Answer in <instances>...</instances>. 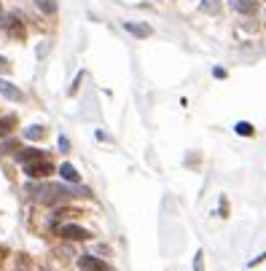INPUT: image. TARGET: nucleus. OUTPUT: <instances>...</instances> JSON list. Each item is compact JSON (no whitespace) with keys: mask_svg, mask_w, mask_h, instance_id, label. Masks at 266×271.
Masks as SVG:
<instances>
[{"mask_svg":"<svg viewBox=\"0 0 266 271\" xmlns=\"http://www.w3.org/2000/svg\"><path fill=\"white\" fill-rule=\"evenodd\" d=\"M25 172L38 180V177H49L54 172V167H51V161H46V159H35V161H27L25 164Z\"/></svg>","mask_w":266,"mask_h":271,"instance_id":"f257e3e1","label":"nucleus"},{"mask_svg":"<svg viewBox=\"0 0 266 271\" xmlns=\"http://www.w3.org/2000/svg\"><path fill=\"white\" fill-rule=\"evenodd\" d=\"M25 134H27V140H41V137L46 134V129H43V126H38V123H35V126H30V129L25 131Z\"/></svg>","mask_w":266,"mask_h":271,"instance_id":"f8f14e48","label":"nucleus"},{"mask_svg":"<svg viewBox=\"0 0 266 271\" xmlns=\"http://www.w3.org/2000/svg\"><path fill=\"white\" fill-rule=\"evenodd\" d=\"M41 156H43V153L38 151V148H27L25 153H19V161H22V164H27V161H35V159H41Z\"/></svg>","mask_w":266,"mask_h":271,"instance_id":"9d476101","label":"nucleus"},{"mask_svg":"<svg viewBox=\"0 0 266 271\" xmlns=\"http://www.w3.org/2000/svg\"><path fill=\"white\" fill-rule=\"evenodd\" d=\"M9 70H11V62L6 57H0V73H9Z\"/></svg>","mask_w":266,"mask_h":271,"instance_id":"2eb2a0df","label":"nucleus"},{"mask_svg":"<svg viewBox=\"0 0 266 271\" xmlns=\"http://www.w3.org/2000/svg\"><path fill=\"white\" fill-rule=\"evenodd\" d=\"M213 75H215V78H226V70H221V67H218V70H213Z\"/></svg>","mask_w":266,"mask_h":271,"instance_id":"a211bd4d","label":"nucleus"},{"mask_svg":"<svg viewBox=\"0 0 266 271\" xmlns=\"http://www.w3.org/2000/svg\"><path fill=\"white\" fill-rule=\"evenodd\" d=\"M59 236L62 239H70V242H86V239H92V234L86 228H81V226H59Z\"/></svg>","mask_w":266,"mask_h":271,"instance_id":"f03ea898","label":"nucleus"},{"mask_svg":"<svg viewBox=\"0 0 266 271\" xmlns=\"http://www.w3.org/2000/svg\"><path fill=\"white\" fill-rule=\"evenodd\" d=\"M59 175L65 177V180H70V183H78L81 177H78V172H75V167L73 164H62L59 167Z\"/></svg>","mask_w":266,"mask_h":271,"instance_id":"423d86ee","label":"nucleus"},{"mask_svg":"<svg viewBox=\"0 0 266 271\" xmlns=\"http://www.w3.org/2000/svg\"><path fill=\"white\" fill-rule=\"evenodd\" d=\"M234 131H237V134H242V137H253V134H255L253 123H247V121H239L237 126H234Z\"/></svg>","mask_w":266,"mask_h":271,"instance_id":"0eeeda50","label":"nucleus"},{"mask_svg":"<svg viewBox=\"0 0 266 271\" xmlns=\"http://www.w3.org/2000/svg\"><path fill=\"white\" fill-rule=\"evenodd\" d=\"M194 268L202 271V252H197V263H194Z\"/></svg>","mask_w":266,"mask_h":271,"instance_id":"dca6fc26","label":"nucleus"},{"mask_svg":"<svg viewBox=\"0 0 266 271\" xmlns=\"http://www.w3.org/2000/svg\"><path fill=\"white\" fill-rule=\"evenodd\" d=\"M6 27H9V33L14 38H25V27H22L17 19H9V22H6Z\"/></svg>","mask_w":266,"mask_h":271,"instance_id":"6e6552de","label":"nucleus"},{"mask_svg":"<svg viewBox=\"0 0 266 271\" xmlns=\"http://www.w3.org/2000/svg\"><path fill=\"white\" fill-rule=\"evenodd\" d=\"M237 9H239V11H245V14H253V11H255V3H253V0H239Z\"/></svg>","mask_w":266,"mask_h":271,"instance_id":"ddd939ff","label":"nucleus"},{"mask_svg":"<svg viewBox=\"0 0 266 271\" xmlns=\"http://www.w3.org/2000/svg\"><path fill=\"white\" fill-rule=\"evenodd\" d=\"M78 266L83 271H111V266H108L105 260L95 258V255H81V258H78Z\"/></svg>","mask_w":266,"mask_h":271,"instance_id":"7ed1b4c3","label":"nucleus"},{"mask_svg":"<svg viewBox=\"0 0 266 271\" xmlns=\"http://www.w3.org/2000/svg\"><path fill=\"white\" fill-rule=\"evenodd\" d=\"M14 123H17V118H14V115H6V118H0V137L9 134V131L14 129Z\"/></svg>","mask_w":266,"mask_h":271,"instance_id":"9b49d317","label":"nucleus"},{"mask_svg":"<svg viewBox=\"0 0 266 271\" xmlns=\"http://www.w3.org/2000/svg\"><path fill=\"white\" fill-rule=\"evenodd\" d=\"M14 148H17V143H14V140H11V143H6V145H3V151H6V153H9V151H14Z\"/></svg>","mask_w":266,"mask_h":271,"instance_id":"f3484780","label":"nucleus"},{"mask_svg":"<svg viewBox=\"0 0 266 271\" xmlns=\"http://www.w3.org/2000/svg\"><path fill=\"white\" fill-rule=\"evenodd\" d=\"M199 9H202V11H210V14H213V11L218 9V0H202V6H199Z\"/></svg>","mask_w":266,"mask_h":271,"instance_id":"4468645a","label":"nucleus"},{"mask_svg":"<svg viewBox=\"0 0 266 271\" xmlns=\"http://www.w3.org/2000/svg\"><path fill=\"white\" fill-rule=\"evenodd\" d=\"M35 6L43 14H57V0H35Z\"/></svg>","mask_w":266,"mask_h":271,"instance_id":"1a4fd4ad","label":"nucleus"},{"mask_svg":"<svg viewBox=\"0 0 266 271\" xmlns=\"http://www.w3.org/2000/svg\"><path fill=\"white\" fill-rule=\"evenodd\" d=\"M0 94L3 97H9L11 102H22V99H25V94H22V91L14 86V83H9V81H3L0 78Z\"/></svg>","mask_w":266,"mask_h":271,"instance_id":"20e7f679","label":"nucleus"},{"mask_svg":"<svg viewBox=\"0 0 266 271\" xmlns=\"http://www.w3.org/2000/svg\"><path fill=\"white\" fill-rule=\"evenodd\" d=\"M127 30L132 35H137V38H151L153 35V30L148 25H132V22H127Z\"/></svg>","mask_w":266,"mask_h":271,"instance_id":"39448f33","label":"nucleus"}]
</instances>
